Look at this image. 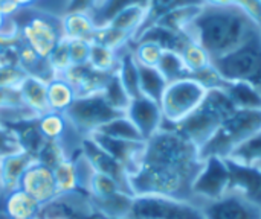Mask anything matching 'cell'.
<instances>
[{"instance_id": "46", "label": "cell", "mask_w": 261, "mask_h": 219, "mask_svg": "<svg viewBox=\"0 0 261 219\" xmlns=\"http://www.w3.org/2000/svg\"><path fill=\"white\" fill-rule=\"evenodd\" d=\"M69 41V55L72 66H83L89 62L92 43L87 40H67Z\"/></svg>"}, {"instance_id": "35", "label": "cell", "mask_w": 261, "mask_h": 219, "mask_svg": "<svg viewBox=\"0 0 261 219\" xmlns=\"http://www.w3.org/2000/svg\"><path fill=\"white\" fill-rule=\"evenodd\" d=\"M158 69L164 75L167 82H173L182 78H190V70L182 55L174 50H164L161 61L158 64Z\"/></svg>"}, {"instance_id": "31", "label": "cell", "mask_w": 261, "mask_h": 219, "mask_svg": "<svg viewBox=\"0 0 261 219\" xmlns=\"http://www.w3.org/2000/svg\"><path fill=\"white\" fill-rule=\"evenodd\" d=\"M139 66V64H138ZM168 82L164 78V75L159 72L158 67H147L139 66V88L141 95L161 102V98L167 88Z\"/></svg>"}, {"instance_id": "41", "label": "cell", "mask_w": 261, "mask_h": 219, "mask_svg": "<svg viewBox=\"0 0 261 219\" xmlns=\"http://www.w3.org/2000/svg\"><path fill=\"white\" fill-rule=\"evenodd\" d=\"M132 50L136 62L139 66H147V67H158L161 56L164 53V49L153 41L132 43Z\"/></svg>"}, {"instance_id": "45", "label": "cell", "mask_w": 261, "mask_h": 219, "mask_svg": "<svg viewBox=\"0 0 261 219\" xmlns=\"http://www.w3.org/2000/svg\"><path fill=\"white\" fill-rule=\"evenodd\" d=\"M64 159H67V157H66V152L61 148V145L57 142H49V140L46 142V145L41 148V151L37 155V162H40L49 168L57 166Z\"/></svg>"}, {"instance_id": "22", "label": "cell", "mask_w": 261, "mask_h": 219, "mask_svg": "<svg viewBox=\"0 0 261 219\" xmlns=\"http://www.w3.org/2000/svg\"><path fill=\"white\" fill-rule=\"evenodd\" d=\"M63 37L66 40H87L92 43V37L98 29L90 12L70 11L61 17Z\"/></svg>"}, {"instance_id": "36", "label": "cell", "mask_w": 261, "mask_h": 219, "mask_svg": "<svg viewBox=\"0 0 261 219\" xmlns=\"http://www.w3.org/2000/svg\"><path fill=\"white\" fill-rule=\"evenodd\" d=\"M102 96L106 98V101L115 110H118L119 113H124V114H125V111H127L130 102H132V98L125 91V88H124V85H122V82H121L116 72H113L110 75V78H109V81H107V84H106V87L102 90Z\"/></svg>"}, {"instance_id": "15", "label": "cell", "mask_w": 261, "mask_h": 219, "mask_svg": "<svg viewBox=\"0 0 261 219\" xmlns=\"http://www.w3.org/2000/svg\"><path fill=\"white\" fill-rule=\"evenodd\" d=\"M81 152L87 159V162L92 165L95 172H101V174L112 177L113 180H116L121 184V187L125 192L132 194L130 184H128V172H127L125 166L122 163H119L116 159H113L109 152H106L101 146H98L89 136L84 137V140L81 143Z\"/></svg>"}, {"instance_id": "28", "label": "cell", "mask_w": 261, "mask_h": 219, "mask_svg": "<svg viewBox=\"0 0 261 219\" xmlns=\"http://www.w3.org/2000/svg\"><path fill=\"white\" fill-rule=\"evenodd\" d=\"M236 110H261V91L248 82H229L225 87Z\"/></svg>"}, {"instance_id": "10", "label": "cell", "mask_w": 261, "mask_h": 219, "mask_svg": "<svg viewBox=\"0 0 261 219\" xmlns=\"http://www.w3.org/2000/svg\"><path fill=\"white\" fill-rule=\"evenodd\" d=\"M130 219H205L199 206L167 197H135Z\"/></svg>"}, {"instance_id": "29", "label": "cell", "mask_w": 261, "mask_h": 219, "mask_svg": "<svg viewBox=\"0 0 261 219\" xmlns=\"http://www.w3.org/2000/svg\"><path fill=\"white\" fill-rule=\"evenodd\" d=\"M52 171H54L58 195H67V194H75V192L84 194L80 186L78 169H76V163L73 159L61 160L57 166L52 168Z\"/></svg>"}, {"instance_id": "9", "label": "cell", "mask_w": 261, "mask_h": 219, "mask_svg": "<svg viewBox=\"0 0 261 219\" xmlns=\"http://www.w3.org/2000/svg\"><path fill=\"white\" fill-rule=\"evenodd\" d=\"M231 187V171L226 159L206 157L200 172L193 183L194 204L199 206L205 201H214L225 197Z\"/></svg>"}, {"instance_id": "49", "label": "cell", "mask_w": 261, "mask_h": 219, "mask_svg": "<svg viewBox=\"0 0 261 219\" xmlns=\"http://www.w3.org/2000/svg\"><path fill=\"white\" fill-rule=\"evenodd\" d=\"M101 0H70V6H69V11H86V12H92L98 3Z\"/></svg>"}, {"instance_id": "27", "label": "cell", "mask_w": 261, "mask_h": 219, "mask_svg": "<svg viewBox=\"0 0 261 219\" xmlns=\"http://www.w3.org/2000/svg\"><path fill=\"white\" fill-rule=\"evenodd\" d=\"M76 99V91L64 76H54L47 82V104L50 111L64 113Z\"/></svg>"}, {"instance_id": "48", "label": "cell", "mask_w": 261, "mask_h": 219, "mask_svg": "<svg viewBox=\"0 0 261 219\" xmlns=\"http://www.w3.org/2000/svg\"><path fill=\"white\" fill-rule=\"evenodd\" d=\"M21 104L18 88H0V107Z\"/></svg>"}, {"instance_id": "18", "label": "cell", "mask_w": 261, "mask_h": 219, "mask_svg": "<svg viewBox=\"0 0 261 219\" xmlns=\"http://www.w3.org/2000/svg\"><path fill=\"white\" fill-rule=\"evenodd\" d=\"M228 160V159H226ZM231 171V192H237L261 207V171L228 160Z\"/></svg>"}, {"instance_id": "17", "label": "cell", "mask_w": 261, "mask_h": 219, "mask_svg": "<svg viewBox=\"0 0 261 219\" xmlns=\"http://www.w3.org/2000/svg\"><path fill=\"white\" fill-rule=\"evenodd\" d=\"M37 159L21 149L0 155V194L5 195L20 187L26 169Z\"/></svg>"}, {"instance_id": "39", "label": "cell", "mask_w": 261, "mask_h": 219, "mask_svg": "<svg viewBox=\"0 0 261 219\" xmlns=\"http://www.w3.org/2000/svg\"><path fill=\"white\" fill-rule=\"evenodd\" d=\"M180 55H182V58H184L188 70H190V76L205 70L206 67H210L213 64L211 56L194 41H190L185 46V49L180 52Z\"/></svg>"}, {"instance_id": "7", "label": "cell", "mask_w": 261, "mask_h": 219, "mask_svg": "<svg viewBox=\"0 0 261 219\" xmlns=\"http://www.w3.org/2000/svg\"><path fill=\"white\" fill-rule=\"evenodd\" d=\"M206 91V87L191 76L168 82L159 102L164 122L177 123L184 120L203 102Z\"/></svg>"}, {"instance_id": "13", "label": "cell", "mask_w": 261, "mask_h": 219, "mask_svg": "<svg viewBox=\"0 0 261 219\" xmlns=\"http://www.w3.org/2000/svg\"><path fill=\"white\" fill-rule=\"evenodd\" d=\"M125 116L133 122L144 140H148L151 136H154L161 130L164 122L161 104L144 95H139L132 99Z\"/></svg>"}, {"instance_id": "5", "label": "cell", "mask_w": 261, "mask_h": 219, "mask_svg": "<svg viewBox=\"0 0 261 219\" xmlns=\"http://www.w3.org/2000/svg\"><path fill=\"white\" fill-rule=\"evenodd\" d=\"M17 24L18 37L40 56L47 58L58 43L64 38L61 17L52 15L34 8H21L12 15Z\"/></svg>"}, {"instance_id": "4", "label": "cell", "mask_w": 261, "mask_h": 219, "mask_svg": "<svg viewBox=\"0 0 261 219\" xmlns=\"http://www.w3.org/2000/svg\"><path fill=\"white\" fill-rule=\"evenodd\" d=\"M258 131H261V110H236L200 148V155L202 159L213 155L228 159L236 148Z\"/></svg>"}, {"instance_id": "21", "label": "cell", "mask_w": 261, "mask_h": 219, "mask_svg": "<svg viewBox=\"0 0 261 219\" xmlns=\"http://www.w3.org/2000/svg\"><path fill=\"white\" fill-rule=\"evenodd\" d=\"M20 101L24 107L32 110L38 117L49 113V104H47V82L35 78V76H26L21 84L18 85Z\"/></svg>"}, {"instance_id": "47", "label": "cell", "mask_w": 261, "mask_h": 219, "mask_svg": "<svg viewBox=\"0 0 261 219\" xmlns=\"http://www.w3.org/2000/svg\"><path fill=\"white\" fill-rule=\"evenodd\" d=\"M232 5L245 11L261 27V0H232Z\"/></svg>"}, {"instance_id": "24", "label": "cell", "mask_w": 261, "mask_h": 219, "mask_svg": "<svg viewBox=\"0 0 261 219\" xmlns=\"http://www.w3.org/2000/svg\"><path fill=\"white\" fill-rule=\"evenodd\" d=\"M40 206L20 187L3 195V210L8 219H35Z\"/></svg>"}, {"instance_id": "42", "label": "cell", "mask_w": 261, "mask_h": 219, "mask_svg": "<svg viewBox=\"0 0 261 219\" xmlns=\"http://www.w3.org/2000/svg\"><path fill=\"white\" fill-rule=\"evenodd\" d=\"M119 191H124L121 187V184L116 180H113L112 177L101 174V172H95L89 183V197L90 198H106Z\"/></svg>"}, {"instance_id": "25", "label": "cell", "mask_w": 261, "mask_h": 219, "mask_svg": "<svg viewBox=\"0 0 261 219\" xmlns=\"http://www.w3.org/2000/svg\"><path fill=\"white\" fill-rule=\"evenodd\" d=\"M125 91L130 95V98H136L141 95L139 88V66L133 56L132 43L127 44L119 50V67L116 70Z\"/></svg>"}, {"instance_id": "44", "label": "cell", "mask_w": 261, "mask_h": 219, "mask_svg": "<svg viewBox=\"0 0 261 219\" xmlns=\"http://www.w3.org/2000/svg\"><path fill=\"white\" fill-rule=\"evenodd\" d=\"M26 76L28 75L18 64H0V88H18Z\"/></svg>"}, {"instance_id": "53", "label": "cell", "mask_w": 261, "mask_h": 219, "mask_svg": "<svg viewBox=\"0 0 261 219\" xmlns=\"http://www.w3.org/2000/svg\"><path fill=\"white\" fill-rule=\"evenodd\" d=\"M0 155H2V154H0Z\"/></svg>"}, {"instance_id": "23", "label": "cell", "mask_w": 261, "mask_h": 219, "mask_svg": "<svg viewBox=\"0 0 261 219\" xmlns=\"http://www.w3.org/2000/svg\"><path fill=\"white\" fill-rule=\"evenodd\" d=\"M15 59H17V64L29 76L40 78V79H43L46 82H49L55 76V73L52 72V69L49 66L47 58L40 56L32 47H29L21 40L15 46Z\"/></svg>"}, {"instance_id": "2", "label": "cell", "mask_w": 261, "mask_h": 219, "mask_svg": "<svg viewBox=\"0 0 261 219\" xmlns=\"http://www.w3.org/2000/svg\"><path fill=\"white\" fill-rule=\"evenodd\" d=\"M260 32V24L232 3H203L185 30L191 41L197 43L211 59L231 53Z\"/></svg>"}, {"instance_id": "16", "label": "cell", "mask_w": 261, "mask_h": 219, "mask_svg": "<svg viewBox=\"0 0 261 219\" xmlns=\"http://www.w3.org/2000/svg\"><path fill=\"white\" fill-rule=\"evenodd\" d=\"M98 146H101L106 152H109L113 159H116L119 163H122L128 172V177L138 169L145 142H132V140H119L112 139L98 133H92L89 136Z\"/></svg>"}, {"instance_id": "37", "label": "cell", "mask_w": 261, "mask_h": 219, "mask_svg": "<svg viewBox=\"0 0 261 219\" xmlns=\"http://www.w3.org/2000/svg\"><path fill=\"white\" fill-rule=\"evenodd\" d=\"M150 0H101L98 3V6L90 12L95 23L98 26H104L110 21V18L118 14L119 11H122L124 8L133 6V5H144L148 6Z\"/></svg>"}, {"instance_id": "51", "label": "cell", "mask_w": 261, "mask_h": 219, "mask_svg": "<svg viewBox=\"0 0 261 219\" xmlns=\"http://www.w3.org/2000/svg\"><path fill=\"white\" fill-rule=\"evenodd\" d=\"M21 9L17 0H0V12L6 17H12L17 14V11Z\"/></svg>"}, {"instance_id": "11", "label": "cell", "mask_w": 261, "mask_h": 219, "mask_svg": "<svg viewBox=\"0 0 261 219\" xmlns=\"http://www.w3.org/2000/svg\"><path fill=\"white\" fill-rule=\"evenodd\" d=\"M35 219H99L87 194L58 195L40 206Z\"/></svg>"}, {"instance_id": "1", "label": "cell", "mask_w": 261, "mask_h": 219, "mask_svg": "<svg viewBox=\"0 0 261 219\" xmlns=\"http://www.w3.org/2000/svg\"><path fill=\"white\" fill-rule=\"evenodd\" d=\"M203 159L199 146L180 133L161 128L145 140L138 169L128 177L135 197L153 195L194 203L193 183Z\"/></svg>"}, {"instance_id": "3", "label": "cell", "mask_w": 261, "mask_h": 219, "mask_svg": "<svg viewBox=\"0 0 261 219\" xmlns=\"http://www.w3.org/2000/svg\"><path fill=\"white\" fill-rule=\"evenodd\" d=\"M236 111L225 88H211L206 91L203 102L184 120L177 123L162 122L161 128H170L188 140H191L199 149L214 136L222 122Z\"/></svg>"}, {"instance_id": "12", "label": "cell", "mask_w": 261, "mask_h": 219, "mask_svg": "<svg viewBox=\"0 0 261 219\" xmlns=\"http://www.w3.org/2000/svg\"><path fill=\"white\" fill-rule=\"evenodd\" d=\"M205 219H261V207L237 192L199 204Z\"/></svg>"}, {"instance_id": "38", "label": "cell", "mask_w": 261, "mask_h": 219, "mask_svg": "<svg viewBox=\"0 0 261 219\" xmlns=\"http://www.w3.org/2000/svg\"><path fill=\"white\" fill-rule=\"evenodd\" d=\"M132 41H133L132 35H128V34L110 26V24L98 26V29L95 30V34L92 37V43L102 44V46L115 49V50H119V49L125 47Z\"/></svg>"}, {"instance_id": "6", "label": "cell", "mask_w": 261, "mask_h": 219, "mask_svg": "<svg viewBox=\"0 0 261 219\" xmlns=\"http://www.w3.org/2000/svg\"><path fill=\"white\" fill-rule=\"evenodd\" d=\"M213 66L225 82H248L261 91V32L231 53L213 59Z\"/></svg>"}, {"instance_id": "30", "label": "cell", "mask_w": 261, "mask_h": 219, "mask_svg": "<svg viewBox=\"0 0 261 219\" xmlns=\"http://www.w3.org/2000/svg\"><path fill=\"white\" fill-rule=\"evenodd\" d=\"M228 160L246 168L261 171V131L254 134L239 148H236L229 154Z\"/></svg>"}, {"instance_id": "20", "label": "cell", "mask_w": 261, "mask_h": 219, "mask_svg": "<svg viewBox=\"0 0 261 219\" xmlns=\"http://www.w3.org/2000/svg\"><path fill=\"white\" fill-rule=\"evenodd\" d=\"M135 195L119 191L106 198H90L95 213L99 219H130Z\"/></svg>"}, {"instance_id": "50", "label": "cell", "mask_w": 261, "mask_h": 219, "mask_svg": "<svg viewBox=\"0 0 261 219\" xmlns=\"http://www.w3.org/2000/svg\"><path fill=\"white\" fill-rule=\"evenodd\" d=\"M0 34L3 35H18L17 24L12 17H6L0 12Z\"/></svg>"}, {"instance_id": "19", "label": "cell", "mask_w": 261, "mask_h": 219, "mask_svg": "<svg viewBox=\"0 0 261 219\" xmlns=\"http://www.w3.org/2000/svg\"><path fill=\"white\" fill-rule=\"evenodd\" d=\"M112 73H102L92 69L89 64L72 66L63 76L72 84L76 91V96L102 93Z\"/></svg>"}, {"instance_id": "32", "label": "cell", "mask_w": 261, "mask_h": 219, "mask_svg": "<svg viewBox=\"0 0 261 219\" xmlns=\"http://www.w3.org/2000/svg\"><path fill=\"white\" fill-rule=\"evenodd\" d=\"M95 133L112 137V139H119V140H132V142H145L138 128L133 125V122L125 116L121 114L110 122L104 123L99 127Z\"/></svg>"}, {"instance_id": "26", "label": "cell", "mask_w": 261, "mask_h": 219, "mask_svg": "<svg viewBox=\"0 0 261 219\" xmlns=\"http://www.w3.org/2000/svg\"><path fill=\"white\" fill-rule=\"evenodd\" d=\"M147 15H148V6L133 5V6L124 8L122 11L115 14L107 24L125 32L128 35H132V38H135L138 35V32L144 27V24L147 21Z\"/></svg>"}, {"instance_id": "8", "label": "cell", "mask_w": 261, "mask_h": 219, "mask_svg": "<svg viewBox=\"0 0 261 219\" xmlns=\"http://www.w3.org/2000/svg\"><path fill=\"white\" fill-rule=\"evenodd\" d=\"M66 117L75 127V130L84 137L95 133L99 127L112 119L124 114L115 110L102 96V93L76 96L72 105L64 111Z\"/></svg>"}, {"instance_id": "14", "label": "cell", "mask_w": 261, "mask_h": 219, "mask_svg": "<svg viewBox=\"0 0 261 219\" xmlns=\"http://www.w3.org/2000/svg\"><path fill=\"white\" fill-rule=\"evenodd\" d=\"M20 189L29 194L38 204H44L58 197L52 168L37 160L26 169L20 181Z\"/></svg>"}, {"instance_id": "43", "label": "cell", "mask_w": 261, "mask_h": 219, "mask_svg": "<svg viewBox=\"0 0 261 219\" xmlns=\"http://www.w3.org/2000/svg\"><path fill=\"white\" fill-rule=\"evenodd\" d=\"M49 66L52 69V72L55 73V76H63L70 67V55H69V41L66 38H63L58 46L52 50V53L47 56Z\"/></svg>"}, {"instance_id": "34", "label": "cell", "mask_w": 261, "mask_h": 219, "mask_svg": "<svg viewBox=\"0 0 261 219\" xmlns=\"http://www.w3.org/2000/svg\"><path fill=\"white\" fill-rule=\"evenodd\" d=\"M202 5H190V6H182L177 9H173L170 12H167L165 15H162L161 18H158L154 23L165 26L168 29L177 30V32H185L187 27L190 26V23L194 20V17L199 14Z\"/></svg>"}, {"instance_id": "52", "label": "cell", "mask_w": 261, "mask_h": 219, "mask_svg": "<svg viewBox=\"0 0 261 219\" xmlns=\"http://www.w3.org/2000/svg\"><path fill=\"white\" fill-rule=\"evenodd\" d=\"M0 64H2V59H0Z\"/></svg>"}, {"instance_id": "40", "label": "cell", "mask_w": 261, "mask_h": 219, "mask_svg": "<svg viewBox=\"0 0 261 219\" xmlns=\"http://www.w3.org/2000/svg\"><path fill=\"white\" fill-rule=\"evenodd\" d=\"M202 3H205V2L203 0H150L148 2L147 21H145L142 29L153 24L158 18H161L162 15H165L167 12H170L173 9H177V8H182V6H190V5H202Z\"/></svg>"}, {"instance_id": "33", "label": "cell", "mask_w": 261, "mask_h": 219, "mask_svg": "<svg viewBox=\"0 0 261 219\" xmlns=\"http://www.w3.org/2000/svg\"><path fill=\"white\" fill-rule=\"evenodd\" d=\"M121 50V49H119ZM119 50L106 47L102 44L92 43L89 66L102 73H113L119 67Z\"/></svg>"}]
</instances>
